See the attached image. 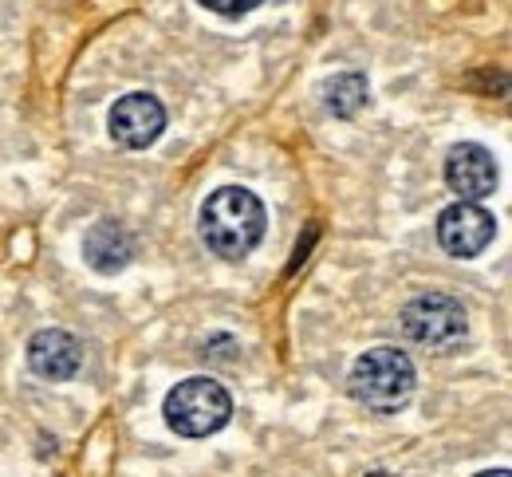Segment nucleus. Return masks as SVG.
<instances>
[{
    "instance_id": "1",
    "label": "nucleus",
    "mask_w": 512,
    "mask_h": 477,
    "mask_svg": "<svg viewBox=\"0 0 512 477\" xmlns=\"http://www.w3.org/2000/svg\"><path fill=\"white\" fill-rule=\"evenodd\" d=\"M201 241L213 257H225V261H241L249 257L260 237H264V225H268V213L256 198L253 190L245 186H221L213 190L205 202H201Z\"/></svg>"
},
{
    "instance_id": "10",
    "label": "nucleus",
    "mask_w": 512,
    "mask_h": 477,
    "mask_svg": "<svg viewBox=\"0 0 512 477\" xmlns=\"http://www.w3.org/2000/svg\"><path fill=\"white\" fill-rule=\"evenodd\" d=\"M367 95H371V83L363 71H335L327 83H323V107L335 115V119H351L367 107Z\"/></svg>"
},
{
    "instance_id": "5",
    "label": "nucleus",
    "mask_w": 512,
    "mask_h": 477,
    "mask_svg": "<svg viewBox=\"0 0 512 477\" xmlns=\"http://www.w3.org/2000/svg\"><path fill=\"white\" fill-rule=\"evenodd\" d=\"M493 233H497L493 213L477 202H453L438 213V245L457 261L481 257L493 245Z\"/></svg>"
},
{
    "instance_id": "7",
    "label": "nucleus",
    "mask_w": 512,
    "mask_h": 477,
    "mask_svg": "<svg viewBox=\"0 0 512 477\" xmlns=\"http://www.w3.org/2000/svg\"><path fill=\"white\" fill-rule=\"evenodd\" d=\"M446 186L457 194V202H485L497 190V158L481 142L449 146Z\"/></svg>"
},
{
    "instance_id": "3",
    "label": "nucleus",
    "mask_w": 512,
    "mask_h": 477,
    "mask_svg": "<svg viewBox=\"0 0 512 477\" xmlns=\"http://www.w3.org/2000/svg\"><path fill=\"white\" fill-rule=\"evenodd\" d=\"M162 414H166V426L182 438H209L217 430L229 426L233 418V399L229 391L209 379V375H193L186 383H178L166 403H162Z\"/></svg>"
},
{
    "instance_id": "11",
    "label": "nucleus",
    "mask_w": 512,
    "mask_h": 477,
    "mask_svg": "<svg viewBox=\"0 0 512 477\" xmlns=\"http://www.w3.org/2000/svg\"><path fill=\"white\" fill-rule=\"evenodd\" d=\"M197 4L217 12V16H225V20H237V16H249L260 0H197Z\"/></svg>"
},
{
    "instance_id": "8",
    "label": "nucleus",
    "mask_w": 512,
    "mask_h": 477,
    "mask_svg": "<svg viewBox=\"0 0 512 477\" xmlns=\"http://www.w3.org/2000/svg\"><path fill=\"white\" fill-rule=\"evenodd\" d=\"M28 367L40 379L64 383L83 367V343L75 340L71 332H64V328H44V332H36L28 340Z\"/></svg>"
},
{
    "instance_id": "6",
    "label": "nucleus",
    "mask_w": 512,
    "mask_h": 477,
    "mask_svg": "<svg viewBox=\"0 0 512 477\" xmlns=\"http://www.w3.org/2000/svg\"><path fill=\"white\" fill-rule=\"evenodd\" d=\"M107 127H111V138L119 146L146 150V146H154L162 138V131H166V107L154 95H146V91H130V95H123L111 107Z\"/></svg>"
},
{
    "instance_id": "4",
    "label": "nucleus",
    "mask_w": 512,
    "mask_h": 477,
    "mask_svg": "<svg viewBox=\"0 0 512 477\" xmlns=\"http://www.w3.org/2000/svg\"><path fill=\"white\" fill-rule=\"evenodd\" d=\"M402 332L406 340L430 351H453L469 336V316L461 300L446 292H422L402 308Z\"/></svg>"
},
{
    "instance_id": "9",
    "label": "nucleus",
    "mask_w": 512,
    "mask_h": 477,
    "mask_svg": "<svg viewBox=\"0 0 512 477\" xmlns=\"http://www.w3.org/2000/svg\"><path fill=\"white\" fill-rule=\"evenodd\" d=\"M83 261L95 269L99 276L123 273L134 261V241L119 221H95L83 237Z\"/></svg>"
},
{
    "instance_id": "2",
    "label": "nucleus",
    "mask_w": 512,
    "mask_h": 477,
    "mask_svg": "<svg viewBox=\"0 0 512 477\" xmlns=\"http://www.w3.org/2000/svg\"><path fill=\"white\" fill-rule=\"evenodd\" d=\"M414 383H418V375H414L410 355L398 347H386V343L363 351L351 367V379H347L351 399L359 407L375 410V414H398L410 403Z\"/></svg>"
},
{
    "instance_id": "12",
    "label": "nucleus",
    "mask_w": 512,
    "mask_h": 477,
    "mask_svg": "<svg viewBox=\"0 0 512 477\" xmlns=\"http://www.w3.org/2000/svg\"><path fill=\"white\" fill-rule=\"evenodd\" d=\"M477 477H512L509 470H485V474H477Z\"/></svg>"
}]
</instances>
